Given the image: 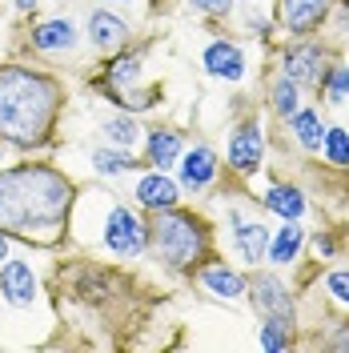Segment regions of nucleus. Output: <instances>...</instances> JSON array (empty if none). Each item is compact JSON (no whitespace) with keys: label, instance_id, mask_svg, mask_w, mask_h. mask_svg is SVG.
I'll return each mask as SVG.
<instances>
[{"label":"nucleus","instance_id":"nucleus-1","mask_svg":"<svg viewBox=\"0 0 349 353\" xmlns=\"http://www.w3.org/2000/svg\"><path fill=\"white\" fill-rule=\"evenodd\" d=\"M72 181L52 165H17L0 173V233L32 245H57L72 209Z\"/></svg>","mask_w":349,"mask_h":353},{"label":"nucleus","instance_id":"nucleus-2","mask_svg":"<svg viewBox=\"0 0 349 353\" xmlns=\"http://www.w3.org/2000/svg\"><path fill=\"white\" fill-rule=\"evenodd\" d=\"M61 105H65V88L48 72H32L21 65L0 68V141L21 149L48 145Z\"/></svg>","mask_w":349,"mask_h":353},{"label":"nucleus","instance_id":"nucleus-3","mask_svg":"<svg viewBox=\"0 0 349 353\" xmlns=\"http://www.w3.org/2000/svg\"><path fill=\"white\" fill-rule=\"evenodd\" d=\"M149 245L169 269H189L205 257V245L209 233L193 213H181V209H157L153 225H149Z\"/></svg>","mask_w":349,"mask_h":353},{"label":"nucleus","instance_id":"nucleus-4","mask_svg":"<svg viewBox=\"0 0 349 353\" xmlns=\"http://www.w3.org/2000/svg\"><path fill=\"white\" fill-rule=\"evenodd\" d=\"M101 92L109 97L112 105H121V109H149L157 97V88H141V57H121V61H112L105 68V77H101Z\"/></svg>","mask_w":349,"mask_h":353},{"label":"nucleus","instance_id":"nucleus-5","mask_svg":"<svg viewBox=\"0 0 349 353\" xmlns=\"http://www.w3.org/2000/svg\"><path fill=\"white\" fill-rule=\"evenodd\" d=\"M105 245L117 257H137L149 245V229L141 225V217L132 213L129 205H117L109 213V221H105Z\"/></svg>","mask_w":349,"mask_h":353},{"label":"nucleus","instance_id":"nucleus-6","mask_svg":"<svg viewBox=\"0 0 349 353\" xmlns=\"http://www.w3.org/2000/svg\"><path fill=\"white\" fill-rule=\"evenodd\" d=\"M253 305L261 309L269 321H281V325L293 330V297L273 273H257L253 277Z\"/></svg>","mask_w":349,"mask_h":353},{"label":"nucleus","instance_id":"nucleus-7","mask_svg":"<svg viewBox=\"0 0 349 353\" xmlns=\"http://www.w3.org/2000/svg\"><path fill=\"white\" fill-rule=\"evenodd\" d=\"M329 12V0H277V17L293 37H309L317 32Z\"/></svg>","mask_w":349,"mask_h":353},{"label":"nucleus","instance_id":"nucleus-8","mask_svg":"<svg viewBox=\"0 0 349 353\" xmlns=\"http://www.w3.org/2000/svg\"><path fill=\"white\" fill-rule=\"evenodd\" d=\"M261 149H265V141H261V129L249 121V125H241L237 132H233V141H229V169L233 173H257V165H261Z\"/></svg>","mask_w":349,"mask_h":353},{"label":"nucleus","instance_id":"nucleus-9","mask_svg":"<svg viewBox=\"0 0 349 353\" xmlns=\"http://www.w3.org/2000/svg\"><path fill=\"white\" fill-rule=\"evenodd\" d=\"M285 77L293 85H321V65H326V52L317 44H293L285 52Z\"/></svg>","mask_w":349,"mask_h":353},{"label":"nucleus","instance_id":"nucleus-10","mask_svg":"<svg viewBox=\"0 0 349 353\" xmlns=\"http://www.w3.org/2000/svg\"><path fill=\"white\" fill-rule=\"evenodd\" d=\"M213 176H217V153L209 149V145H197L189 153L181 157V181H185V189H209L213 185Z\"/></svg>","mask_w":349,"mask_h":353},{"label":"nucleus","instance_id":"nucleus-11","mask_svg":"<svg viewBox=\"0 0 349 353\" xmlns=\"http://www.w3.org/2000/svg\"><path fill=\"white\" fill-rule=\"evenodd\" d=\"M0 293L12 301V305H32L37 297V277L24 261H8L4 257V269H0Z\"/></svg>","mask_w":349,"mask_h":353},{"label":"nucleus","instance_id":"nucleus-12","mask_svg":"<svg viewBox=\"0 0 349 353\" xmlns=\"http://www.w3.org/2000/svg\"><path fill=\"white\" fill-rule=\"evenodd\" d=\"M233 245H237V253L249 265H257L265 253H269V229L257 225V221H241L237 213H233Z\"/></svg>","mask_w":349,"mask_h":353},{"label":"nucleus","instance_id":"nucleus-13","mask_svg":"<svg viewBox=\"0 0 349 353\" xmlns=\"http://www.w3.org/2000/svg\"><path fill=\"white\" fill-rule=\"evenodd\" d=\"M205 68H209L213 77H225V81H241V77H245V57H241L237 44L213 41L205 48Z\"/></svg>","mask_w":349,"mask_h":353},{"label":"nucleus","instance_id":"nucleus-14","mask_svg":"<svg viewBox=\"0 0 349 353\" xmlns=\"http://www.w3.org/2000/svg\"><path fill=\"white\" fill-rule=\"evenodd\" d=\"M137 201L157 213V209H173L181 197H177V185L165 173H145L137 181Z\"/></svg>","mask_w":349,"mask_h":353},{"label":"nucleus","instance_id":"nucleus-15","mask_svg":"<svg viewBox=\"0 0 349 353\" xmlns=\"http://www.w3.org/2000/svg\"><path fill=\"white\" fill-rule=\"evenodd\" d=\"M88 37H92V44L101 52H117L121 44L129 41V28H125V21H117L112 12H92L88 17Z\"/></svg>","mask_w":349,"mask_h":353},{"label":"nucleus","instance_id":"nucleus-16","mask_svg":"<svg viewBox=\"0 0 349 353\" xmlns=\"http://www.w3.org/2000/svg\"><path fill=\"white\" fill-rule=\"evenodd\" d=\"M301 245H306V229L297 221H285L281 229H277V237H269V253L265 257L273 265H289V261H297Z\"/></svg>","mask_w":349,"mask_h":353},{"label":"nucleus","instance_id":"nucleus-17","mask_svg":"<svg viewBox=\"0 0 349 353\" xmlns=\"http://www.w3.org/2000/svg\"><path fill=\"white\" fill-rule=\"evenodd\" d=\"M201 285L229 301V297H241L245 293V277H241L237 269H225V265H205L201 269Z\"/></svg>","mask_w":349,"mask_h":353},{"label":"nucleus","instance_id":"nucleus-18","mask_svg":"<svg viewBox=\"0 0 349 353\" xmlns=\"http://www.w3.org/2000/svg\"><path fill=\"white\" fill-rule=\"evenodd\" d=\"M72 44H77V28L68 21H48L32 32V48H41V52H68Z\"/></svg>","mask_w":349,"mask_h":353},{"label":"nucleus","instance_id":"nucleus-19","mask_svg":"<svg viewBox=\"0 0 349 353\" xmlns=\"http://www.w3.org/2000/svg\"><path fill=\"white\" fill-rule=\"evenodd\" d=\"M289 132L297 137V145L309 149V153H317V149H321V141H326V125H321V117H317L313 109H297V112H293Z\"/></svg>","mask_w":349,"mask_h":353},{"label":"nucleus","instance_id":"nucleus-20","mask_svg":"<svg viewBox=\"0 0 349 353\" xmlns=\"http://www.w3.org/2000/svg\"><path fill=\"white\" fill-rule=\"evenodd\" d=\"M265 209H273V213L285 217V221H297L306 213V197H301V189H293V185H273V189L265 193Z\"/></svg>","mask_w":349,"mask_h":353},{"label":"nucleus","instance_id":"nucleus-21","mask_svg":"<svg viewBox=\"0 0 349 353\" xmlns=\"http://www.w3.org/2000/svg\"><path fill=\"white\" fill-rule=\"evenodd\" d=\"M177 157H181V137L173 129H153L149 132V165L169 169Z\"/></svg>","mask_w":349,"mask_h":353},{"label":"nucleus","instance_id":"nucleus-22","mask_svg":"<svg viewBox=\"0 0 349 353\" xmlns=\"http://www.w3.org/2000/svg\"><path fill=\"white\" fill-rule=\"evenodd\" d=\"M105 137H109L117 149H132L141 141V129H137V121H129V117H112V121H105Z\"/></svg>","mask_w":349,"mask_h":353},{"label":"nucleus","instance_id":"nucleus-23","mask_svg":"<svg viewBox=\"0 0 349 353\" xmlns=\"http://www.w3.org/2000/svg\"><path fill=\"white\" fill-rule=\"evenodd\" d=\"M297 88H301V85H293L289 77H281V81L273 85V92H269V105H273V112H277V117H293V112H297Z\"/></svg>","mask_w":349,"mask_h":353},{"label":"nucleus","instance_id":"nucleus-24","mask_svg":"<svg viewBox=\"0 0 349 353\" xmlns=\"http://www.w3.org/2000/svg\"><path fill=\"white\" fill-rule=\"evenodd\" d=\"M321 149H326L329 165H349V132L346 129H326Z\"/></svg>","mask_w":349,"mask_h":353},{"label":"nucleus","instance_id":"nucleus-25","mask_svg":"<svg viewBox=\"0 0 349 353\" xmlns=\"http://www.w3.org/2000/svg\"><path fill=\"white\" fill-rule=\"evenodd\" d=\"M321 88H326V97L333 101V105H337V101H346V97H349V68L346 65H333L326 77H321Z\"/></svg>","mask_w":349,"mask_h":353},{"label":"nucleus","instance_id":"nucleus-26","mask_svg":"<svg viewBox=\"0 0 349 353\" xmlns=\"http://www.w3.org/2000/svg\"><path fill=\"white\" fill-rule=\"evenodd\" d=\"M92 165H97V173H125V169H132V157L125 153H112V149H97V157H92Z\"/></svg>","mask_w":349,"mask_h":353},{"label":"nucleus","instance_id":"nucleus-27","mask_svg":"<svg viewBox=\"0 0 349 353\" xmlns=\"http://www.w3.org/2000/svg\"><path fill=\"white\" fill-rule=\"evenodd\" d=\"M289 325H281V321H265L261 325V350H289Z\"/></svg>","mask_w":349,"mask_h":353},{"label":"nucleus","instance_id":"nucleus-28","mask_svg":"<svg viewBox=\"0 0 349 353\" xmlns=\"http://www.w3.org/2000/svg\"><path fill=\"white\" fill-rule=\"evenodd\" d=\"M326 289L341 301V305H349V269H337V273H329L326 277Z\"/></svg>","mask_w":349,"mask_h":353},{"label":"nucleus","instance_id":"nucleus-29","mask_svg":"<svg viewBox=\"0 0 349 353\" xmlns=\"http://www.w3.org/2000/svg\"><path fill=\"white\" fill-rule=\"evenodd\" d=\"M193 8H201V12H209V17H225L229 8H233V0H189Z\"/></svg>","mask_w":349,"mask_h":353},{"label":"nucleus","instance_id":"nucleus-30","mask_svg":"<svg viewBox=\"0 0 349 353\" xmlns=\"http://www.w3.org/2000/svg\"><path fill=\"white\" fill-rule=\"evenodd\" d=\"M313 249H317V257H329V253H333V237H321V233H317V237H313Z\"/></svg>","mask_w":349,"mask_h":353},{"label":"nucleus","instance_id":"nucleus-31","mask_svg":"<svg viewBox=\"0 0 349 353\" xmlns=\"http://www.w3.org/2000/svg\"><path fill=\"white\" fill-rule=\"evenodd\" d=\"M329 350H349V325H341V333L329 341Z\"/></svg>","mask_w":349,"mask_h":353},{"label":"nucleus","instance_id":"nucleus-32","mask_svg":"<svg viewBox=\"0 0 349 353\" xmlns=\"http://www.w3.org/2000/svg\"><path fill=\"white\" fill-rule=\"evenodd\" d=\"M8 257V233H0V261Z\"/></svg>","mask_w":349,"mask_h":353},{"label":"nucleus","instance_id":"nucleus-33","mask_svg":"<svg viewBox=\"0 0 349 353\" xmlns=\"http://www.w3.org/2000/svg\"><path fill=\"white\" fill-rule=\"evenodd\" d=\"M17 8H21V12H32V8H37V0H17Z\"/></svg>","mask_w":349,"mask_h":353},{"label":"nucleus","instance_id":"nucleus-34","mask_svg":"<svg viewBox=\"0 0 349 353\" xmlns=\"http://www.w3.org/2000/svg\"><path fill=\"white\" fill-rule=\"evenodd\" d=\"M0 145H4V141H0Z\"/></svg>","mask_w":349,"mask_h":353}]
</instances>
